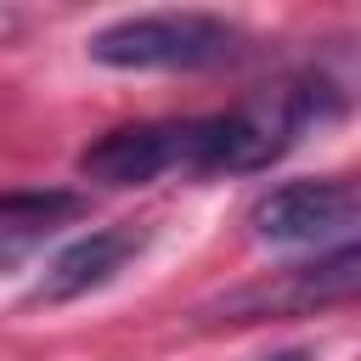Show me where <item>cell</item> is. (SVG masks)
Segmentation results:
<instances>
[{
  "mask_svg": "<svg viewBox=\"0 0 361 361\" xmlns=\"http://www.w3.org/2000/svg\"><path fill=\"white\" fill-rule=\"evenodd\" d=\"M243 51V34L226 17L209 11H147V17H118L102 34H90V56L102 68H220Z\"/></svg>",
  "mask_w": 361,
  "mask_h": 361,
  "instance_id": "cell-1",
  "label": "cell"
},
{
  "mask_svg": "<svg viewBox=\"0 0 361 361\" xmlns=\"http://www.w3.org/2000/svg\"><path fill=\"white\" fill-rule=\"evenodd\" d=\"M361 214V192L355 180L333 175V180H288L276 192H265L254 203V231L265 243H288V248H316L333 237H350Z\"/></svg>",
  "mask_w": 361,
  "mask_h": 361,
  "instance_id": "cell-2",
  "label": "cell"
},
{
  "mask_svg": "<svg viewBox=\"0 0 361 361\" xmlns=\"http://www.w3.org/2000/svg\"><path fill=\"white\" fill-rule=\"evenodd\" d=\"M186 175V118H164V124H124L107 130L102 141H90L79 152V175L102 180V186H147L158 175Z\"/></svg>",
  "mask_w": 361,
  "mask_h": 361,
  "instance_id": "cell-3",
  "label": "cell"
},
{
  "mask_svg": "<svg viewBox=\"0 0 361 361\" xmlns=\"http://www.w3.org/2000/svg\"><path fill=\"white\" fill-rule=\"evenodd\" d=\"M141 231L135 226H107V231H90V237H79V243H68L51 265H45V276L34 282V299H45V305H62V299H79V293H90V288H107L135 254H141Z\"/></svg>",
  "mask_w": 361,
  "mask_h": 361,
  "instance_id": "cell-4",
  "label": "cell"
},
{
  "mask_svg": "<svg viewBox=\"0 0 361 361\" xmlns=\"http://www.w3.org/2000/svg\"><path fill=\"white\" fill-rule=\"evenodd\" d=\"M355 276H361V254L344 243L338 254L316 259V265H293L282 271V282L271 288H248V293H231L226 310L231 316H271V310H310V305H333V299H350L355 293Z\"/></svg>",
  "mask_w": 361,
  "mask_h": 361,
  "instance_id": "cell-5",
  "label": "cell"
},
{
  "mask_svg": "<svg viewBox=\"0 0 361 361\" xmlns=\"http://www.w3.org/2000/svg\"><path fill=\"white\" fill-rule=\"evenodd\" d=\"M79 209H85L79 192H0V271L28 259Z\"/></svg>",
  "mask_w": 361,
  "mask_h": 361,
  "instance_id": "cell-6",
  "label": "cell"
}]
</instances>
